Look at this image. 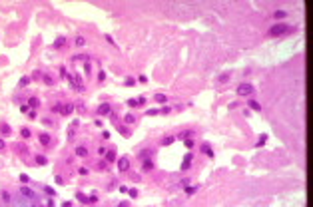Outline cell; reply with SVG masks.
<instances>
[{
    "label": "cell",
    "mask_w": 313,
    "mask_h": 207,
    "mask_svg": "<svg viewBox=\"0 0 313 207\" xmlns=\"http://www.w3.org/2000/svg\"><path fill=\"white\" fill-rule=\"evenodd\" d=\"M253 94H255V86H253V84L241 82L237 86V96H239V98H251Z\"/></svg>",
    "instance_id": "obj_1"
},
{
    "label": "cell",
    "mask_w": 313,
    "mask_h": 207,
    "mask_svg": "<svg viewBox=\"0 0 313 207\" xmlns=\"http://www.w3.org/2000/svg\"><path fill=\"white\" fill-rule=\"evenodd\" d=\"M295 28L293 26H287V24H275V26H271V30H269V34L273 36V38H277V36H285V34H291Z\"/></svg>",
    "instance_id": "obj_2"
},
{
    "label": "cell",
    "mask_w": 313,
    "mask_h": 207,
    "mask_svg": "<svg viewBox=\"0 0 313 207\" xmlns=\"http://www.w3.org/2000/svg\"><path fill=\"white\" fill-rule=\"evenodd\" d=\"M116 161H118V169H120V171H128V169H130V157H128V155L120 157Z\"/></svg>",
    "instance_id": "obj_3"
},
{
    "label": "cell",
    "mask_w": 313,
    "mask_h": 207,
    "mask_svg": "<svg viewBox=\"0 0 313 207\" xmlns=\"http://www.w3.org/2000/svg\"><path fill=\"white\" fill-rule=\"evenodd\" d=\"M96 112H98V116H108V114H112V106H110L108 102H104Z\"/></svg>",
    "instance_id": "obj_4"
},
{
    "label": "cell",
    "mask_w": 313,
    "mask_h": 207,
    "mask_svg": "<svg viewBox=\"0 0 313 207\" xmlns=\"http://www.w3.org/2000/svg\"><path fill=\"white\" fill-rule=\"evenodd\" d=\"M64 46H66V36H58V38L54 40V44H52L54 50H60V48H64Z\"/></svg>",
    "instance_id": "obj_5"
},
{
    "label": "cell",
    "mask_w": 313,
    "mask_h": 207,
    "mask_svg": "<svg viewBox=\"0 0 313 207\" xmlns=\"http://www.w3.org/2000/svg\"><path fill=\"white\" fill-rule=\"evenodd\" d=\"M72 112H74V104H70V102L64 104V106L60 108V114H62V116H70Z\"/></svg>",
    "instance_id": "obj_6"
},
{
    "label": "cell",
    "mask_w": 313,
    "mask_h": 207,
    "mask_svg": "<svg viewBox=\"0 0 313 207\" xmlns=\"http://www.w3.org/2000/svg\"><path fill=\"white\" fill-rule=\"evenodd\" d=\"M192 159H194V155H192V153H188V155L184 157V161H182V171H188V169H190Z\"/></svg>",
    "instance_id": "obj_7"
},
{
    "label": "cell",
    "mask_w": 313,
    "mask_h": 207,
    "mask_svg": "<svg viewBox=\"0 0 313 207\" xmlns=\"http://www.w3.org/2000/svg\"><path fill=\"white\" fill-rule=\"evenodd\" d=\"M40 143H42V145H44V147H48V145H50V143H52V137H50V135H48V133H40Z\"/></svg>",
    "instance_id": "obj_8"
},
{
    "label": "cell",
    "mask_w": 313,
    "mask_h": 207,
    "mask_svg": "<svg viewBox=\"0 0 313 207\" xmlns=\"http://www.w3.org/2000/svg\"><path fill=\"white\" fill-rule=\"evenodd\" d=\"M247 104H249V110H253V112H261V104H259V102H255L253 98H249V102H247Z\"/></svg>",
    "instance_id": "obj_9"
},
{
    "label": "cell",
    "mask_w": 313,
    "mask_h": 207,
    "mask_svg": "<svg viewBox=\"0 0 313 207\" xmlns=\"http://www.w3.org/2000/svg\"><path fill=\"white\" fill-rule=\"evenodd\" d=\"M74 151H76V155H78V157H86V155H88L86 145H76V149H74Z\"/></svg>",
    "instance_id": "obj_10"
},
{
    "label": "cell",
    "mask_w": 313,
    "mask_h": 207,
    "mask_svg": "<svg viewBox=\"0 0 313 207\" xmlns=\"http://www.w3.org/2000/svg\"><path fill=\"white\" fill-rule=\"evenodd\" d=\"M201 151H203L207 157H213V149H211V145H209V143H201Z\"/></svg>",
    "instance_id": "obj_11"
},
{
    "label": "cell",
    "mask_w": 313,
    "mask_h": 207,
    "mask_svg": "<svg viewBox=\"0 0 313 207\" xmlns=\"http://www.w3.org/2000/svg\"><path fill=\"white\" fill-rule=\"evenodd\" d=\"M104 155H106V161H108V163L116 161V149H108V151H106Z\"/></svg>",
    "instance_id": "obj_12"
},
{
    "label": "cell",
    "mask_w": 313,
    "mask_h": 207,
    "mask_svg": "<svg viewBox=\"0 0 313 207\" xmlns=\"http://www.w3.org/2000/svg\"><path fill=\"white\" fill-rule=\"evenodd\" d=\"M38 106H40V100L36 96H30L28 98V108H38Z\"/></svg>",
    "instance_id": "obj_13"
},
{
    "label": "cell",
    "mask_w": 313,
    "mask_h": 207,
    "mask_svg": "<svg viewBox=\"0 0 313 207\" xmlns=\"http://www.w3.org/2000/svg\"><path fill=\"white\" fill-rule=\"evenodd\" d=\"M142 165H144V171H152L154 169V161L152 159H142Z\"/></svg>",
    "instance_id": "obj_14"
},
{
    "label": "cell",
    "mask_w": 313,
    "mask_h": 207,
    "mask_svg": "<svg viewBox=\"0 0 313 207\" xmlns=\"http://www.w3.org/2000/svg\"><path fill=\"white\" fill-rule=\"evenodd\" d=\"M174 141H176V137H174V135H166V137L162 139V145H164V147H168V145H172Z\"/></svg>",
    "instance_id": "obj_15"
},
{
    "label": "cell",
    "mask_w": 313,
    "mask_h": 207,
    "mask_svg": "<svg viewBox=\"0 0 313 207\" xmlns=\"http://www.w3.org/2000/svg\"><path fill=\"white\" fill-rule=\"evenodd\" d=\"M265 143H267V133H261V135L257 137V143H255V145H257V147H263Z\"/></svg>",
    "instance_id": "obj_16"
},
{
    "label": "cell",
    "mask_w": 313,
    "mask_h": 207,
    "mask_svg": "<svg viewBox=\"0 0 313 207\" xmlns=\"http://www.w3.org/2000/svg\"><path fill=\"white\" fill-rule=\"evenodd\" d=\"M20 193H22L24 197H34V191H32L30 187H26V185H24V187H20Z\"/></svg>",
    "instance_id": "obj_17"
},
{
    "label": "cell",
    "mask_w": 313,
    "mask_h": 207,
    "mask_svg": "<svg viewBox=\"0 0 313 207\" xmlns=\"http://www.w3.org/2000/svg\"><path fill=\"white\" fill-rule=\"evenodd\" d=\"M154 100H156L158 104H166V102H168V96H166V94H156Z\"/></svg>",
    "instance_id": "obj_18"
},
{
    "label": "cell",
    "mask_w": 313,
    "mask_h": 207,
    "mask_svg": "<svg viewBox=\"0 0 313 207\" xmlns=\"http://www.w3.org/2000/svg\"><path fill=\"white\" fill-rule=\"evenodd\" d=\"M190 135H192V137H194V131H192V129H184V131H182V133H180V135H178V137H180V139H188V137H190Z\"/></svg>",
    "instance_id": "obj_19"
},
{
    "label": "cell",
    "mask_w": 313,
    "mask_h": 207,
    "mask_svg": "<svg viewBox=\"0 0 313 207\" xmlns=\"http://www.w3.org/2000/svg\"><path fill=\"white\" fill-rule=\"evenodd\" d=\"M285 16H287L285 10H275V12H273V18H277V20H283Z\"/></svg>",
    "instance_id": "obj_20"
},
{
    "label": "cell",
    "mask_w": 313,
    "mask_h": 207,
    "mask_svg": "<svg viewBox=\"0 0 313 207\" xmlns=\"http://www.w3.org/2000/svg\"><path fill=\"white\" fill-rule=\"evenodd\" d=\"M152 153H154L152 149H144V151L140 153V159H150V157H152Z\"/></svg>",
    "instance_id": "obj_21"
},
{
    "label": "cell",
    "mask_w": 313,
    "mask_h": 207,
    "mask_svg": "<svg viewBox=\"0 0 313 207\" xmlns=\"http://www.w3.org/2000/svg\"><path fill=\"white\" fill-rule=\"evenodd\" d=\"M124 122H126V124H134V122H136V116H134V114H126V116H124Z\"/></svg>",
    "instance_id": "obj_22"
},
{
    "label": "cell",
    "mask_w": 313,
    "mask_h": 207,
    "mask_svg": "<svg viewBox=\"0 0 313 207\" xmlns=\"http://www.w3.org/2000/svg\"><path fill=\"white\" fill-rule=\"evenodd\" d=\"M184 145H186L188 149H192V147L196 145V141H194V137H188V139H184Z\"/></svg>",
    "instance_id": "obj_23"
},
{
    "label": "cell",
    "mask_w": 313,
    "mask_h": 207,
    "mask_svg": "<svg viewBox=\"0 0 313 207\" xmlns=\"http://www.w3.org/2000/svg\"><path fill=\"white\" fill-rule=\"evenodd\" d=\"M0 131H2L4 135H10L12 129H10V125H8V124H2V125H0Z\"/></svg>",
    "instance_id": "obj_24"
},
{
    "label": "cell",
    "mask_w": 313,
    "mask_h": 207,
    "mask_svg": "<svg viewBox=\"0 0 313 207\" xmlns=\"http://www.w3.org/2000/svg\"><path fill=\"white\" fill-rule=\"evenodd\" d=\"M36 163H38V165H46V163H48L46 155H36Z\"/></svg>",
    "instance_id": "obj_25"
},
{
    "label": "cell",
    "mask_w": 313,
    "mask_h": 207,
    "mask_svg": "<svg viewBox=\"0 0 313 207\" xmlns=\"http://www.w3.org/2000/svg\"><path fill=\"white\" fill-rule=\"evenodd\" d=\"M76 199H78V201H82V203H88V195H84L82 191H78V193H76Z\"/></svg>",
    "instance_id": "obj_26"
},
{
    "label": "cell",
    "mask_w": 313,
    "mask_h": 207,
    "mask_svg": "<svg viewBox=\"0 0 313 207\" xmlns=\"http://www.w3.org/2000/svg\"><path fill=\"white\" fill-rule=\"evenodd\" d=\"M20 133H22V137H24V139H28V137L32 135V131H30L28 127H22V129H20Z\"/></svg>",
    "instance_id": "obj_27"
},
{
    "label": "cell",
    "mask_w": 313,
    "mask_h": 207,
    "mask_svg": "<svg viewBox=\"0 0 313 207\" xmlns=\"http://www.w3.org/2000/svg\"><path fill=\"white\" fill-rule=\"evenodd\" d=\"M44 193H46L48 197H54V195H56V191H54V187H48V185L44 187Z\"/></svg>",
    "instance_id": "obj_28"
},
{
    "label": "cell",
    "mask_w": 313,
    "mask_h": 207,
    "mask_svg": "<svg viewBox=\"0 0 313 207\" xmlns=\"http://www.w3.org/2000/svg\"><path fill=\"white\" fill-rule=\"evenodd\" d=\"M196 191H197V185H188V187H186V193H188V195H194Z\"/></svg>",
    "instance_id": "obj_29"
},
{
    "label": "cell",
    "mask_w": 313,
    "mask_h": 207,
    "mask_svg": "<svg viewBox=\"0 0 313 207\" xmlns=\"http://www.w3.org/2000/svg\"><path fill=\"white\" fill-rule=\"evenodd\" d=\"M74 44H76V48H82V46L86 44V40H84L82 36H76V42H74Z\"/></svg>",
    "instance_id": "obj_30"
},
{
    "label": "cell",
    "mask_w": 313,
    "mask_h": 207,
    "mask_svg": "<svg viewBox=\"0 0 313 207\" xmlns=\"http://www.w3.org/2000/svg\"><path fill=\"white\" fill-rule=\"evenodd\" d=\"M28 84H30V76H22V78H20V86H22V88L28 86Z\"/></svg>",
    "instance_id": "obj_31"
},
{
    "label": "cell",
    "mask_w": 313,
    "mask_h": 207,
    "mask_svg": "<svg viewBox=\"0 0 313 207\" xmlns=\"http://www.w3.org/2000/svg\"><path fill=\"white\" fill-rule=\"evenodd\" d=\"M128 193H130V197H132V199H136V197H138V189H136V187L128 189Z\"/></svg>",
    "instance_id": "obj_32"
},
{
    "label": "cell",
    "mask_w": 313,
    "mask_h": 207,
    "mask_svg": "<svg viewBox=\"0 0 313 207\" xmlns=\"http://www.w3.org/2000/svg\"><path fill=\"white\" fill-rule=\"evenodd\" d=\"M60 76H62V78H70V74H68L66 68H60Z\"/></svg>",
    "instance_id": "obj_33"
},
{
    "label": "cell",
    "mask_w": 313,
    "mask_h": 207,
    "mask_svg": "<svg viewBox=\"0 0 313 207\" xmlns=\"http://www.w3.org/2000/svg\"><path fill=\"white\" fill-rule=\"evenodd\" d=\"M96 201H98V195H96V193H92V195L88 197V203H96Z\"/></svg>",
    "instance_id": "obj_34"
},
{
    "label": "cell",
    "mask_w": 313,
    "mask_h": 207,
    "mask_svg": "<svg viewBox=\"0 0 313 207\" xmlns=\"http://www.w3.org/2000/svg\"><path fill=\"white\" fill-rule=\"evenodd\" d=\"M20 181H22V183H28V181H30V177H28L26 173H22V175H20Z\"/></svg>",
    "instance_id": "obj_35"
},
{
    "label": "cell",
    "mask_w": 313,
    "mask_h": 207,
    "mask_svg": "<svg viewBox=\"0 0 313 207\" xmlns=\"http://www.w3.org/2000/svg\"><path fill=\"white\" fill-rule=\"evenodd\" d=\"M158 114H160V110H148L146 112V116H158Z\"/></svg>",
    "instance_id": "obj_36"
},
{
    "label": "cell",
    "mask_w": 313,
    "mask_h": 207,
    "mask_svg": "<svg viewBox=\"0 0 313 207\" xmlns=\"http://www.w3.org/2000/svg\"><path fill=\"white\" fill-rule=\"evenodd\" d=\"M44 84H48V86H52V84H54V80H52L50 76H44Z\"/></svg>",
    "instance_id": "obj_37"
},
{
    "label": "cell",
    "mask_w": 313,
    "mask_h": 207,
    "mask_svg": "<svg viewBox=\"0 0 313 207\" xmlns=\"http://www.w3.org/2000/svg\"><path fill=\"white\" fill-rule=\"evenodd\" d=\"M228 80H230V74H221L219 76V82H228Z\"/></svg>",
    "instance_id": "obj_38"
},
{
    "label": "cell",
    "mask_w": 313,
    "mask_h": 207,
    "mask_svg": "<svg viewBox=\"0 0 313 207\" xmlns=\"http://www.w3.org/2000/svg\"><path fill=\"white\" fill-rule=\"evenodd\" d=\"M170 112H172V108H170V106H166V108H162V110H160V114H170Z\"/></svg>",
    "instance_id": "obj_39"
},
{
    "label": "cell",
    "mask_w": 313,
    "mask_h": 207,
    "mask_svg": "<svg viewBox=\"0 0 313 207\" xmlns=\"http://www.w3.org/2000/svg\"><path fill=\"white\" fill-rule=\"evenodd\" d=\"M28 118H30V120H36V118H38V114L32 110V112H28Z\"/></svg>",
    "instance_id": "obj_40"
},
{
    "label": "cell",
    "mask_w": 313,
    "mask_h": 207,
    "mask_svg": "<svg viewBox=\"0 0 313 207\" xmlns=\"http://www.w3.org/2000/svg\"><path fill=\"white\" fill-rule=\"evenodd\" d=\"M120 133H122V135H130V131H128L124 125H120Z\"/></svg>",
    "instance_id": "obj_41"
},
{
    "label": "cell",
    "mask_w": 313,
    "mask_h": 207,
    "mask_svg": "<svg viewBox=\"0 0 313 207\" xmlns=\"http://www.w3.org/2000/svg\"><path fill=\"white\" fill-rule=\"evenodd\" d=\"M134 84H136L134 78H126V86H134Z\"/></svg>",
    "instance_id": "obj_42"
},
{
    "label": "cell",
    "mask_w": 313,
    "mask_h": 207,
    "mask_svg": "<svg viewBox=\"0 0 313 207\" xmlns=\"http://www.w3.org/2000/svg\"><path fill=\"white\" fill-rule=\"evenodd\" d=\"M144 104H146V98L140 96V98H138V106H144Z\"/></svg>",
    "instance_id": "obj_43"
},
{
    "label": "cell",
    "mask_w": 313,
    "mask_h": 207,
    "mask_svg": "<svg viewBox=\"0 0 313 207\" xmlns=\"http://www.w3.org/2000/svg\"><path fill=\"white\" fill-rule=\"evenodd\" d=\"M128 106H132V108H136V106H138V100H128Z\"/></svg>",
    "instance_id": "obj_44"
},
{
    "label": "cell",
    "mask_w": 313,
    "mask_h": 207,
    "mask_svg": "<svg viewBox=\"0 0 313 207\" xmlns=\"http://www.w3.org/2000/svg\"><path fill=\"white\" fill-rule=\"evenodd\" d=\"M20 112H24V114H28V112H30V108H28V106H24V104H22V106H20Z\"/></svg>",
    "instance_id": "obj_45"
},
{
    "label": "cell",
    "mask_w": 313,
    "mask_h": 207,
    "mask_svg": "<svg viewBox=\"0 0 313 207\" xmlns=\"http://www.w3.org/2000/svg\"><path fill=\"white\" fill-rule=\"evenodd\" d=\"M2 199H4V201H10V193L4 191V193H2Z\"/></svg>",
    "instance_id": "obj_46"
},
{
    "label": "cell",
    "mask_w": 313,
    "mask_h": 207,
    "mask_svg": "<svg viewBox=\"0 0 313 207\" xmlns=\"http://www.w3.org/2000/svg\"><path fill=\"white\" fill-rule=\"evenodd\" d=\"M138 82H140V84H146V82H148V78H146V76H144V74H142V76H140V78H138Z\"/></svg>",
    "instance_id": "obj_47"
},
{
    "label": "cell",
    "mask_w": 313,
    "mask_h": 207,
    "mask_svg": "<svg viewBox=\"0 0 313 207\" xmlns=\"http://www.w3.org/2000/svg\"><path fill=\"white\" fill-rule=\"evenodd\" d=\"M104 38H106V42H110V44H114V38H112V36H110V34H106V36H104Z\"/></svg>",
    "instance_id": "obj_48"
},
{
    "label": "cell",
    "mask_w": 313,
    "mask_h": 207,
    "mask_svg": "<svg viewBox=\"0 0 313 207\" xmlns=\"http://www.w3.org/2000/svg\"><path fill=\"white\" fill-rule=\"evenodd\" d=\"M56 183H58V185H62V183H64V179H62L60 175H56Z\"/></svg>",
    "instance_id": "obj_49"
},
{
    "label": "cell",
    "mask_w": 313,
    "mask_h": 207,
    "mask_svg": "<svg viewBox=\"0 0 313 207\" xmlns=\"http://www.w3.org/2000/svg\"><path fill=\"white\" fill-rule=\"evenodd\" d=\"M4 147H6V141H4V139H2V137H0V151H2V149H4Z\"/></svg>",
    "instance_id": "obj_50"
},
{
    "label": "cell",
    "mask_w": 313,
    "mask_h": 207,
    "mask_svg": "<svg viewBox=\"0 0 313 207\" xmlns=\"http://www.w3.org/2000/svg\"><path fill=\"white\" fill-rule=\"evenodd\" d=\"M46 207H54V201H52V199H48V203H46Z\"/></svg>",
    "instance_id": "obj_51"
},
{
    "label": "cell",
    "mask_w": 313,
    "mask_h": 207,
    "mask_svg": "<svg viewBox=\"0 0 313 207\" xmlns=\"http://www.w3.org/2000/svg\"><path fill=\"white\" fill-rule=\"evenodd\" d=\"M62 207H72V203H70V201H64V203H62Z\"/></svg>",
    "instance_id": "obj_52"
},
{
    "label": "cell",
    "mask_w": 313,
    "mask_h": 207,
    "mask_svg": "<svg viewBox=\"0 0 313 207\" xmlns=\"http://www.w3.org/2000/svg\"><path fill=\"white\" fill-rule=\"evenodd\" d=\"M118 207H130V205H128L126 201H122V203H120V205H118Z\"/></svg>",
    "instance_id": "obj_53"
},
{
    "label": "cell",
    "mask_w": 313,
    "mask_h": 207,
    "mask_svg": "<svg viewBox=\"0 0 313 207\" xmlns=\"http://www.w3.org/2000/svg\"><path fill=\"white\" fill-rule=\"evenodd\" d=\"M34 207H44V205H34Z\"/></svg>",
    "instance_id": "obj_54"
}]
</instances>
